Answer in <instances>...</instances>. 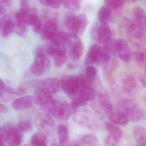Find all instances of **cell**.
Instances as JSON below:
<instances>
[{
  "label": "cell",
  "mask_w": 146,
  "mask_h": 146,
  "mask_svg": "<svg viewBox=\"0 0 146 146\" xmlns=\"http://www.w3.org/2000/svg\"><path fill=\"white\" fill-rule=\"evenodd\" d=\"M32 25L33 30L34 33H39L42 30V21L38 18Z\"/></svg>",
  "instance_id": "obj_39"
},
{
  "label": "cell",
  "mask_w": 146,
  "mask_h": 146,
  "mask_svg": "<svg viewBox=\"0 0 146 146\" xmlns=\"http://www.w3.org/2000/svg\"><path fill=\"white\" fill-rule=\"evenodd\" d=\"M69 56L73 61L79 60L85 51V47L77 36L71 34L70 39L68 43Z\"/></svg>",
  "instance_id": "obj_9"
},
{
  "label": "cell",
  "mask_w": 146,
  "mask_h": 146,
  "mask_svg": "<svg viewBox=\"0 0 146 146\" xmlns=\"http://www.w3.org/2000/svg\"><path fill=\"white\" fill-rule=\"evenodd\" d=\"M60 103L51 98L46 104L41 106L42 110L49 115L57 117Z\"/></svg>",
  "instance_id": "obj_22"
},
{
  "label": "cell",
  "mask_w": 146,
  "mask_h": 146,
  "mask_svg": "<svg viewBox=\"0 0 146 146\" xmlns=\"http://www.w3.org/2000/svg\"><path fill=\"white\" fill-rule=\"evenodd\" d=\"M35 123L40 132L43 134L49 133L55 125L54 120L47 113L38 114L35 117Z\"/></svg>",
  "instance_id": "obj_10"
},
{
  "label": "cell",
  "mask_w": 146,
  "mask_h": 146,
  "mask_svg": "<svg viewBox=\"0 0 146 146\" xmlns=\"http://www.w3.org/2000/svg\"><path fill=\"white\" fill-rule=\"evenodd\" d=\"M105 127L109 133L110 136L115 140L119 141L122 136V132L120 127L115 123L109 122H106Z\"/></svg>",
  "instance_id": "obj_24"
},
{
  "label": "cell",
  "mask_w": 146,
  "mask_h": 146,
  "mask_svg": "<svg viewBox=\"0 0 146 146\" xmlns=\"http://www.w3.org/2000/svg\"><path fill=\"white\" fill-rule=\"evenodd\" d=\"M50 63L43 50L39 48L36 50L34 61L30 66V72L34 76H40L49 68Z\"/></svg>",
  "instance_id": "obj_5"
},
{
  "label": "cell",
  "mask_w": 146,
  "mask_h": 146,
  "mask_svg": "<svg viewBox=\"0 0 146 146\" xmlns=\"http://www.w3.org/2000/svg\"><path fill=\"white\" fill-rule=\"evenodd\" d=\"M20 11L24 13H28L30 11V5L27 0L21 1Z\"/></svg>",
  "instance_id": "obj_40"
},
{
  "label": "cell",
  "mask_w": 146,
  "mask_h": 146,
  "mask_svg": "<svg viewBox=\"0 0 146 146\" xmlns=\"http://www.w3.org/2000/svg\"><path fill=\"white\" fill-rule=\"evenodd\" d=\"M79 79V96L88 101H92L96 98V94L94 88L92 87L90 82L82 75L78 76Z\"/></svg>",
  "instance_id": "obj_7"
},
{
  "label": "cell",
  "mask_w": 146,
  "mask_h": 146,
  "mask_svg": "<svg viewBox=\"0 0 146 146\" xmlns=\"http://www.w3.org/2000/svg\"><path fill=\"white\" fill-rule=\"evenodd\" d=\"M133 135L136 143L146 141V130L144 127L137 126L134 128Z\"/></svg>",
  "instance_id": "obj_29"
},
{
  "label": "cell",
  "mask_w": 146,
  "mask_h": 146,
  "mask_svg": "<svg viewBox=\"0 0 146 146\" xmlns=\"http://www.w3.org/2000/svg\"><path fill=\"white\" fill-rule=\"evenodd\" d=\"M33 105V98L30 95L21 97L12 102L11 106L15 110H24L31 108Z\"/></svg>",
  "instance_id": "obj_14"
},
{
  "label": "cell",
  "mask_w": 146,
  "mask_h": 146,
  "mask_svg": "<svg viewBox=\"0 0 146 146\" xmlns=\"http://www.w3.org/2000/svg\"><path fill=\"white\" fill-rule=\"evenodd\" d=\"M96 75L97 69L94 67L89 66L85 68V76L91 83L94 82Z\"/></svg>",
  "instance_id": "obj_33"
},
{
  "label": "cell",
  "mask_w": 146,
  "mask_h": 146,
  "mask_svg": "<svg viewBox=\"0 0 146 146\" xmlns=\"http://www.w3.org/2000/svg\"><path fill=\"white\" fill-rule=\"evenodd\" d=\"M118 141L115 140L112 138L111 136L109 135L107 136L105 139V146H118Z\"/></svg>",
  "instance_id": "obj_42"
},
{
  "label": "cell",
  "mask_w": 146,
  "mask_h": 146,
  "mask_svg": "<svg viewBox=\"0 0 146 146\" xmlns=\"http://www.w3.org/2000/svg\"><path fill=\"white\" fill-rule=\"evenodd\" d=\"M51 146H58L57 145H52Z\"/></svg>",
  "instance_id": "obj_49"
},
{
  "label": "cell",
  "mask_w": 146,
  "mask_h": 146,
  "mask_svg": "<svg viewBox=\"0 0 146 146\" xmlns=\"http://www.w3.org/2000/svg\"><path fill=\"white\" fill-rule=\"evenodd\" d=\"M4 141L0 139V146H5L4 143Z\"/></svg>",
  "instance_id": "obj_48"
},
{
  "label": "cell",
  "mask_w": 146,
  "mask_h": 146,
  "mask_svg": "<svg viewBox=\"0 0 146 146\" xmlns=\"http://www.w3.org/2000/svg\"><path fill=\"white\" fill-rule=\"evenodd\" d=\"M31 143L32 146H47L48 140L44 134L39 132L32 136Z\"/></svg>",
  "instance_id": "obj_27"
},
{
  "label": "cell",
  "mask_w": 146,
  "mask_h": 146,
  "mask_svg": "<svg viewBox=\"0 0 146 146\" xmlns=\"http://www.w3.org/2000/svg\"><path fill=\"white\" fill-rule=\"evenodd\" d=\"M110 59L109 51L97 44L92 45L86 57V65L96 64L98 66L105 65Z\"/></svg>",
  "instance_id": "obj_4"
},
{
  "label": "cell",
  "mask_w": 146,
  "mask_h": 146,
  "mask_svg": "<svg viewBox=\"0 0 146 146\" xmlns=\"http://www.w3.org/2000/svg\"><path fill=\"white\" fill-rule=\"evenodd\" d=\"M118 112L125 115L128 119L136 122L143 120L145 116L144 111L136 103L129 100H122L117 104Z\"/></svg>",
  "instance_id": "obj_2"
},
{
  "label": "cell",
  "mask_w": 146,
  "mask_h": 146,
  "mask_svg": "<svg viewBox=\"0 0 146 146\" xmlns=\"http://www.w3.org/2000/svg\"><path fill=\"white\" fill-rule=\"evenodd\" d=\"M23 141V133L16 127L9 130L7 141L9 146H20Z\"/></svg>",
  "instance_id": "obj_13"
},
{
  "label": "cell",
  "mask_w": 146,
  "mask_h": 146,
  "mask_svg": "<svg viewBox=\"0 0 146 146\" xmlns=\"http://www.w3.org/2000/svg\"><path fill=\"white\" fill-rule=\"evenodd\" d=\"M112 14L111 9L109 8L103 6L99 9L98 13V19L99 22L107 24L111 19Z\"/></svg>",
  "instance_id": "obj_26"
},
{
  "label": "cell",
  "mask_w": 146,
  "mask_h": 146,
  "mask_svg": "<svg viewBox=\"0 0 146 146\" xmlns=\"http://www.w3.org/2000/svg\"><path fill=\"white\" fill-rule=\"evenodd\" d=\"M69 146H80L79 143L75 140H73L69 143Z\"/></svg>",
  "instance_id": "obj_45"
},
{
  "label": "cell",
  "mask_w": 146,
  "mask_h": 146,
  "mask_svg": "<svg viewBox=\"0 0 146 146\" xmlns=\"http://www.w3.org/2000/svg\"><path fill=\"white\" fill-rule=\"evenodd\" d=\"M52 98V95L42 88H38L33 94V100L36 104L40 106L44 105Z\"/></svg>",
  "instance_id": "obj_17"
},
{
  "label": "cell",
  "mask_w": 146,
  "mask_h": 146,
  "mask_svg": "<svg viewBox=\"0 0 146 146\" xmlns=\"http://www.w3.org/2000/svg\"><path fill=\"white\" fill-rule=\"evenodd\" d=\"M46 51L53 57L56 66H61L66 61L67 53L65 46L51 43L46 47Z\"/></svg>",
  "instance_id": "obj_8"
},
{
  "label": "cell",
  "mask_w": 146,
  "mask_h": 146,
  "mask_svg": "<svg viewBox=\"0 0 146 146\" xmlns=\"http://www.w3.org/2000/svg\"><path fill=\"white\" fill-rule=\"evenodd\" d=\"M38 88L45 90L52 95L59 92L61 89V82L56 78H47L39 82Z\"/></svg>",
  "instance_id": "obj_12"
},
{
  "label": "cell",
  "mask_w": 146,
  "mask_h": 146,
  "mask_svg": "<svg viewBox=\"0 0 146 146\" xmlns=\"http://www.w3.org/2000/svg\"><path fill=\"white\" fill-rule=\"evenodd\" d=\"M71 114V108L69 104L65 101L60 103L57 117L63 121H66L69 118Z\"/></svg>",
  "instance_id": "obj_25"
},
{
  "label": "cell",
  "mask_w": 146,
  "mask_h": 146,
  "mask_svg": "<svg viewBox=\"0 0 146 146\" xmlns=\"http://www.w3.org/2000/svg\"><path fill=\"white\" fill-rule=\"evenodd\" d=\"M57 134L59 138V146H69V137L67 128L63 124H60L57 127Z\"/></svg>",
  "instance_id": "obj_18"
},
{
  "label": "cell",
  "mask_w": 146,
  "mask_h": 146,
  "mask_svg": "<svg viewBox=\"0 0 146 146\" xmlns=\"http://www.w3.org/2000/svg\"><path fill=\"white\" fill-rule=\"evenodd\" d=\"M124 1L127 2L129 3H133L136 2L138 0H123Z\"/></svg>",
  "instance_id": "obj_47"
},
{
  "label": "cell",
  "mask_w": 146,
  "mask_h": 146,
  "mask_svg": "<svg viewBox=\"0 0 146 146\" xmlns=\"http://www.w3.org/2000/svg\"><path fill=\"white\" fill-rule=\"evenodd\" d=\"M135 60L141 65L144 66L145 64V56L143 52H136L135 54Z\"/></svg>",
  "instance_id": "obj_38"
},
{
  "label": "cell",
  "mask_w": 146,
  "mask_h": 146,
  "mask_svg": "<svg viewBox=\"0 0 146 146\" xmlns=\"http://www.w3.org/2000/svg\"><path fill=\"white\" fill-rule=\"evenodd\" d=\"M106 50L116 54L124 62H129L131 57V50L127 42L123 39L119 38L111 40L104 44Z\"/></svg>",
  "instance_id": "obj_3"
},
{
  "label": "cell",
  "mask_w": 146,
  "mask_h": 146,
  "mask_svg": "<svg viewBox=\"0 0 146 146\" xmlns=\"http://www.w3.org/2000/svg\"><path fill=\"white\" fill-rule=\"evenodd\" d=\"M61 2L66 8L73 13L79 11L81 7L80 0H61Z\"/></svg>",
  "instance_id": "obj_30"
},
{
  "label": "cell",
  "mask_w": 146,
  "mask_h": 146,
  "mask_svg": "<svg viewBox=\"0 0 146 146\" xmlns=\"http://www.w3.org/2000/svg\"><path fill=\"white\" fill-rule=\"evenodd\" d=\"M133 21L137 25L145 28L146 16L144 9L140 7H136L133 11Z\"/></svg>",
  "instance_id": "obj_23"
},
{
  "label": "cell",
  "mask_w": 146,
  "mask_h": 146,
  "mask_svg": "<svg viewBox=\"0 0 146 146\" xmlns=\"http://www.w3.org/2000/svg\"><path fill=\"white\" fill-rule=\"evenodd\" d=\"M82 142L86 146H95L98 143V139L94 135L87 134L82 137Z\"/></svg>",
  "instance_id": "obj_31"
},
{
  "label": "cell",
  "mask_w": 146,
  "mask_h": 146,
  "mask_svg": "<svg viewBox=\"0 0 146 146\" xmlns=\"http://www.w3.org/2000/svg\"><path fill=\"white\" fill-rule=\"evenodd\" d=\"M6 10L3 6L0 4V14H3L5 13Z\"/></svg>",
  "instance_id": "obj_46"
},
{
  "label": "cell",
  "mask_w": 146,
  "mask_h": 146,
  "mask_svg": "<svg viewBox=\"0 0 146 146\" xmlns=\"http://www.w3.org/2000/svg\"><path fill=\"white\" fill-rule=\"evenodd\" d=\"M57 25L54 21L47 22L42 29L41 37L44 40H50L57 32Z\"/></svg>",
  "instance_id": "obj_16"
},
{
  "label": "cell",
  "mask_w": 146,
  "mask_h": 146,
  "mask_svg": "<svg viewBox=\"0 0 146 146\" xmlns=\"http://www.w3.org/2000/svg\"><path fill=\"white\" fill-rule=\"evenodd\" d=\"M75 121L80 126L91 128L94 125V119L88 112H79L75 116Z\"/></svg>",
  "instance_id": "obj_15"
},
{
  "label": "cell",
  "mask_w": 146,
  "mask_h": 146,
  "mask_svg": "<svg viewBox=\"0 0 146 146\" xmlns=\"http://www.w3.org/2000/svg\"><path fill=\"white\" fill-rule=\"evenodd\" d=\"M64 20L67 30L70 34L75 36L83 33L87 25V17L84 14L75 15L73 12H67Z\"/></svg>",
  "instance_id": "obj_1"
},
{
  "label": "cell",
  "mask_w": 146,
  "mask_h": 146,
  "mask_svg": "<svg viewBox=\"0 0 146 146\" xmlns=\"http://www.w3.org/2000/svg\"><path fill=\"white\" fill-rule=\"evenodd\" d=\"M93 37L97 41L105 44L111 40V32L107 24L97 23L94 24L91 30Z\"/></svg>",
  "instance_id": "obj_6"
},
{
  "label": "cell",
  "mask_w": 146,
  "mask_h": 146,
  "mask_svg": "<svg viewBox=\"0 0 146 146\" xmlns=\"http://www.w3.org/2000/svg\"><path fill=\"white\" fill-rule=\"evenodd\" d=\"M15 32L21 37H24L26 35V29L25 27L18 25L15 29Z\"/></svg>",
  "instance_id": "obj_41"
},
{
  "label": "cell",
  "mask_w": 146,
  "mask_h": 146,
  "mask_svg": "<svg viewBox=\"0 0 146 146\" xmlns=\"http://www.w3.org/2000/svg\"><path fill=\"white\" fill-rule=\"evenodd\" d=\"M5 87H6V86H5L4 82L0 78V95L2 94L3 91H4Z\"/></svg>",
  "instance_id": "obj_44"
},
{
  "label": "cell",
  "mask_w": 146,
  "mask_h": 146,
  "mask_svg": "<svg viewBox=\"0 0 146 146\" xmlns=\"http://www.w3.org/2000/svg\"><path fill=\"white\" fill-rule=\"evenodd\" d=\"M40 3L55 9H59L62 4L61 0H39Z\"/></svg>",
  "instance_id": "obj_36"
},
{
  "label": "cell",
  "mask_w": 146,
  "mask_h": 146,
  "mask_svg": "<svg viewBox=\"0 0 146 146\" xmlns=\"http://www.w3.org/2000/svg\"><path fill=\"white\" fill-rule=\"evenodd\" d=\"M71 34L64 32H57L51 39V43L57 45H63L69 42Z\"/></svg>",
  "instance_id": "obj_21"
},
{
  "label": "cell",
  "mask_w": 146,
  "mask_h": 146,
  "mask_svg": "<svg viewBox=\"0 0 146 146\" xmlns=\"http://www.w3.org/2000/svg\"><path fill=\"white\" fill-rule=\"evenodd\" d=\"M98 101L105 113L108 115H110L113 112L114 108L113 104L108 96L103 94H101L99 95Z\"/></svg>",
  "instance_id": "obj_19"
},
{
  "label": "cell",
  "mask_w": 146,
  "mask_h": 146,
  "mask_svg": "<svg viewBox=\"0 0 146 146\" xmlns=\"http://www.w3.org/2000/svg\"><path fill=\"white\" fill-rule=\"evenodd\" d=\"M123 0H104V3L106 7L110 9H116L121 7L124 5Z\"/></svg>",
  "instance_id": "obj_34"
},
{
  "label": "cell",
  "mask_w": 146,
  "mask_h": 146,
  "mask_svg": "<svg viewBox=\"0 0 146 146\" xmlns=\"http://www.w3.org/2000/svg\"><path fill=\"white\" fill-rule=\"evenodd\" d=\"M109 117L111 121L115 124L126 126L128 123L129 120L127 117L120 112H113Z\"/></svg>",
  "instance_id": "obj_28"
},
{
  "label": "cell",
  "mask_w": 146,
  "mask_h": 146,
  "mask_svg": "<svg viewBox=\"0 0 146 146\" xmlns=\"http://www.w3.org/2000/svg\"></svg>",
  "instance_id": "obj_50"
},
{
  "label": "cell",
  "mask_w": 146,
  "mask_h": 146,
  "mask_svg": "<svg viewBox=\"0 0 146 146\" xmlns=\"http://www.w3.org/2000/svg\"><path fill=\"white\" fill-rule=\"evenodd\" d=\"M87 103V101L80 96L74 98L71 102V107L74 110H76L81 106H85Z\"/></svg>",
  "instance_id": "obj_35"
},
{
  "label": "cell",
  "mask_w": 146,
  "mask_h": 146,
  "mask_svg": "<svg viewBox=\"0 0 146 146\" xmlns=\"http://www.w3.org/2000/svg\"><path fill=\"white\" fill-rule=\"evenodd\" d=\"M12 128L11 124H7L2 127L0 128V139L6 141L9 130Z\"/></svg>",
  "instance_id": "obj_37"
},
{
  "label": "cell",
  "mask_w": 146,
  "mask_h": 146,
  "mask_svg": "<svg viewBox=\"0 0 146 146\" xmlns=\"http://www.w3.org/2000/svg\"><path fill=\"white\" fill-rule=\"evenodd\" d=\"M61 88L63 92L69 95H74L78 92L79 79L75 76L69 75L64 76L61 82Z\"/></svg>",
  "instance_id": "obj_11"
},
{
  "label": "cell",
  "mask_w": 146,
  "mask_h": 146,
  "mask_svg": "<svg viewBox=\"0 0 146 146\" xmlns=\"http://www.w3.org/2000/svg\"><path fill=\"white\" fill-rule=\"evenodd\" d=\"M2 20V36L4 38L8 37L12 34L15 30L14 25L11 19L7 15H4Z\"/></svg>",
  "instance_id": "obj_20"
},
{
  "label": "cell",
  "mask_w": 146,
  "mask_h": 146,
  "mask_svg": "<svg viewBox=\"0 0 146 146\" xmlns=\"http://www.w3.org/2000/svg\"><path fill=\"white\" fill-rule=\"evenodd\" d=\"M17 127L22 133H29L32 130V123L29 120L21 121L17 124Z\"/></svg>",
  "instance_id": "obj_32"
},
{
  "label": "cell",
  "mask_w": 146,
  "mask_h": 146,
  "mask_svg": "<svg viewBox=\"0 0 146 146\" xmlns=\"http://www.w3.org/2000/svg\"><path fill=\"white\" fill-rule=\"evenodd\" d=\"M26 92V89L24 88L21 87L15 90V95H21Z\"/></svg>",
  "instance_id": "obj_43"
}]
</instances>
